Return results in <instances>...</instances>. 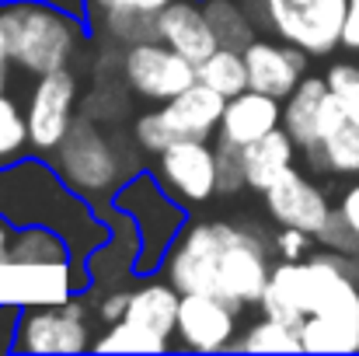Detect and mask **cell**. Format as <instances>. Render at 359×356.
Masks as SVG:
<instances>
[{
  "instance_id": "obj_1",
  "label": "cell",
  "mask_w": 359,
  "mask_h": 356,
  "mask_svg": "<svg viewBox=\"0 0 359 356\" xmlns=\"http://www.w3.org/2000/svg\"><path fill=\"white\" fill-rule=\"evenodd\" d=\"M269 248L272 241L262 235V228L231 220H189L168 248L161 272L182 294H213L244 311L258 304L269 286Z\"/></svg>"
},
{
  "instance_id": "obj_2",
  "label": "cell",
  "mask_w": 359,
  "mask_h": 356,
  "mask_svg": "<svg viewBox=\"0 0 359 356\" xmlns=\"http://www.w3.org/2000/svg\"><path fill=\"white\" fill-rule=\"evenodd\" d=\"M0 217L11 228L42 224L60 231L74 258H88L109 241L102 210L74 192L46 154L0 164Z\"/></svg>"
},
{
  "instance_id": "obj_3",
  "label": "cell",
  "mask_w": 359,
  "mask_h": 356,
  "mask_svg": "<svg viewBox=\"0 0 359 356\" xmlns=\"http://www.w3.org/2000/svg\"><path fill=\"white\" fill-rule=\"evenodd\" d=\"M140 147L126 143L105 129V122L91 119L88 112L74 119L70 133L60 140V147L49 154L53 168L67 178L74 192L91 199L95 206L112 203L129 175L140 171Z\"/></svg>"
},
{
  "instance_id": "obj_4",
  "label": "cell",
  "mask_w": 359,
  "mask_h": 356,
  "mask_svg": "<svg viewBox=\"0 0 359 356\" xmlns=\"http://www.w3.org/2000/svg\"><path fill=\"white\" fill-rule=\"evenodd\" d=\"M0 18L7 28V46H11L14 67L32 77L70 67L88 39L84 14L60 7V4H46V0L0 4Z\"/></svg>"
},
{
  "instance_id": "obj_5",
  "label": "cell",
  "mask_w": 359,
  "mask_h": 356,
  "mask_svg": "<svg viewBox=\"0 0 359 356\" xmlns=\"http://www.w3.org/2000/svg\"><path fill=\"white\" fill-rule=\"evenodd\" d=\"M112 203L122 206L126 213H133L140 237H143V251H140V265H136V276H147V272H157L168 248L175 244V237L185 231V203H178L161 182L154 171H136L122 182V189L112 196Z\"/></svg>"
},
{
  "instance_id": "obj_6",
  "label": "cell",
  "mask_w": 359,
  "mask_h": 356,
  "mask_svg": "<svg viewBox=\"0 0 359 356\" xmlns=\"http://www.w3.org/2000/svg\"><path fill=\"white\" fill-rule=\"evenodd\" d=\"M227 109V98L213 91L210 84L196 81L171 102H164L154 112H143L133 122V143L143 154H161L175 140H213L220 129V119Z\"/></svg>"
},
{
  "instance_id": "obj_7",
  "label": "cell",
  "mask_w": 359,
  "mask_h": 356,
  "mask_svg": "<svg viewBox=\"0 0 359 356\" xmlns=\"http://www.w3.org/2000/svg\"><path fill=\"white\" fill-rule=\"evenodd\" d=\"M18 353H84L95 350L91 308L84 294H67L56 304H21Z\"/></svg>"
},
{
  "instance_id": "obj_8",
  "label": "cell",
  "mask_w": 359,
  "mask_h": 356,
  "mask_svg": "<svg viewBox=\"0 0 359 356\" xmlns=\"http://www.w3.org/2000/svg\"><path fill=\"white\" fill-rule=\"evenodd\" d=\"M349 0H269V32L307 56H332L342 46Z\"/></svg>"
},
{
  "instance_id": "obj_9",
  "label": "cell",
  "mask_w": 359,
  "mask_h": 356,
  "mask_svg": "<svg viewBox=\"0 0 359 356\" xmlns=\"http://www.w3.org/2000/svg\"><path fill=\"white\" fill-rule=\"evenodd\" d=\"M122 81L136 98L164 105L185 88H192L199 74H196V63L182 56L178 49H171L161 39H147L122 49Z\"/></svg>"
},
{
  "instance_id": "obj_10",
  "label": "cell",
  "mask_w": 359,
  "mask_h": 356,
  "mask_svg": "<svg viewBox=\"0 0 359 356\" xmlns=\"http://www.w3.org/2000/svg\"><path fill=\"white\" fill-rule=\"evenodd\" d=\"M77 102H81V84H77V74L70 67L35 77L28 105H25L28 136H32L35 154L49 157L60 147V140L70 133V126L77 119Z\"/></svg>"
},
{
  "instance_id": "obj_11",
  "label": "cell",
  "mask_w": 359,
  "mask_h": 356,
  "mask_svg": "<svg viewBox=\"0 0 359 356\" xmlns=\"http://www.w3.org/2000/svg\"><path fill=\"white\" fill-rule=\"evenodd\" d=\"M157 182L185 206L217 196V147L210 140H175L154 161Z\"/></svg>"
},
{
  "instance_id": "obj_12",
  "label": "cell",
  "mask_w": 359,
  "mask_h": 356,
  "mask_svg": "<svg viewBox=\"0 0 359 356\" xmlns=\"http://www.w3.org/2000/svg\"><path fill=\"white\" fill-rule=\"evenodd\" d=\"M238 315L224 297L213 294H182L178 304V325H175V346L189 353H224L238 343Z\"/></svg>"
},
{
  "instance_id": "obj_13",
  "label": "cell",
  "mask_w": 359,
  "mask_h": 356,
  "mask_svg": "<svg viewBox=\"0 0 359 356\" xmlns=\"http://www.w3.org/2000/svg\"><path fill=\"white\" fill-rule=\"evenodd\" d=\"M265 206H269V217L279 228H300L314 237L325 231V224L335 210L328 203L325 189L314 185L304 171H297V164L272 182V189L265 192Z\"/></svg>"
},
{
  "instance_id": "obj_14",
  "label": "cell",
  "mask_w": 359,
  "mask_h": 356,
  "mask_svg": "<svg viewBox=\"0 0 359 356\" xmlns=\"http://www.w3.org/2000/svg\"><path fill=\"white\" fill-rule=\"evenodd\" d=\"M307 53L283 42V39H255L244 49V63H248V84L255 91H265L279 102H286L297 84L307 77Z\"/></svg>"
},
{
  "instance_id": "obj_15",
  "label": "cell",
  "mask_w": 359,
  "mask_h": 356,
  "mask_svg": "<svg viewBox=\"0 0 359 356\" xmlns=\"http://www.w3.org/2000/svg\"><path fill=\"white\" fill-rule=\"evenodd\" d=\"M105 224H109V241L88 255V272H91V283H109V286H119L122 279L136 276V265H140V251H143V237L140 228L133 220V213H126L116 203H102L98 206Z\"/></svg>"
},
{
  "instance_id": "obj_16",
  "label": "cell",
  "mask_w": 359,
  "mask_h": 356,
  "mask_svg": "<svg viewBox=\"0 0 359 356\" xmlns=\"http://www.w3.org/2000/svg\"><path fill=\"white\" fill-rule=\"evenodd\" d=\"M283 126V102L265 95V91H241L234 98H227V109H224V119H220V129H217V140L231 143L244 150L248 143L262 140L265 133L279 129Z\"/></svg>"
},
{
  "instance_id": "obj_17",
  "label": "cell",
  "mask_w": 359,
  "mask_h": 356,
  "mask_svg": "<svg viewBox=\"0 0 359 356\" xmlns=\"http://www.w3.org/2000/svg\"><path fill=\"white\" fill-rule=\"evenodd\" d=\"M157 39L168 42L171 49H178L182 56H189L192 63H203L210 53L220 49L206 11L199 0H175L157 14Z\"/></svg>"
},
{
  "instance_id": "obj_18",
  "label": "cell",
  "mask_w": 359,
  "mask_h": 356,
  "mask_svg": "<svg viewBox=\"0 0 359 356\" xmlns=\"http://www.w3.org/2000/svg\"><path fill=\"white\" fill-rule=\"evenodd\" d=\"M258 308H262V315H269L290 329H300L311 315L307 290H304V262L279 258L272 265V276H269V286H265Z\"/></svg>"
},
{
  "instance_id": "obj_19",
  "label": "cell",
  "mask_w": 359,
  "mask_h": 356,
  "mask_svg": "<svg viewBox=\"0 0 359 356\" xmlns=\"http://www.w3.org/2000/svg\"><path fill=\"white\" fill-rule=\"evenodd\" d=\"M297 140L279 126V129H272V133H265L262 140H255V143H248L244 150H241V157H244V182H248V189L251 192H258V196H265L269 189H272V182L283 175V171H290L293 168V161H297Z\"/></svg>"
},
{
  "instance_id": "obj_20",
  "label": "cell",
  "mask_w": 359,
  "mask_h": 356,
  "mask_svg": "<svg viewBox=\"0 0 359 356\" xmlns=\"http://www.w3.org/2000/svg\"><path fill=\"white\" fill-rule=\"evenodd\" d=\"M178 304H182V290L168 279H147L129 294V308H126V322L150 329L164 339H175V325H178Z\"/></svg>"
},
{
  "instance_id": "obj_21",
  "label": "cell",
  "mask_w": 359,
  "mask_h": 356,
  "mask_svg": "<svg viewBox=\"0 0 359 356\" xmlns=\"http://www.w3.org/2000/svg\"><path fill=\"white\" fill-rule=\"evenodd\" d=\"M70 262H74V251H70L67 237L60 231L42 228V224L14 228L7 265H18V269H67Z\"/></svg>"
},
{
  "instance_id": "obj_22",
  "label": "cell",
  "mask_w": 359,
  "mask_h": 356,
  "mask_svg": "<svg viewBox=\"0 0 359 356\" xmlns=\"http://www.w3.org/2000/svg\"><path fill=\"white\" fill-rule=\"evenodd\" d=\"M328 95H332L328 77H304L297 91L283 102V129L297 140L300 150L318 140V122H321V109Z\"/></svg>"
},
{
  "instance_id": "obj_23",
  "label": "cell",
  "mask_w": 359,
  "mask_h": 356,
  "mask_svg": "<svg viewBox=\"0 0 359 356\" xmlns=\"http://www.w3.org/2000/svg\"><path fill=\"white\" fill-rule=\"evenodd\" d=\"M304 157H307V168L311 171L359 178V126L346 119L332 136H325L314 147H304Z\"/></svg>"
},
{
  "instance_id": "obj_24",
  "label": "cell",
  "mask_w": 359,
  "mask_h": 356,
  "mask_svg": "<svg viewBox=\"0 0 359 356\" xmlns=\"http://www.w3.org/2000/svg\"><path fill=\"white\" fill-rule=\"evenodd\" d=\"M203 11H206V21L224 49L244 53L258 39V25L251 21V14L244 11L241 0H203Z\"/></svg>"
},
{
  "instance_id": "obj_25",
  "label": "cell",
  "mask_w": 359,
  "mask_h": 356,
  "mask_svg": "<svg viewBox=\"0 0 359 356\" xmlns=\"http://www.w3.org/2000/svg\"><path fill=\"white\" fill-rule=\"evenodd\" d=\"M300 343H304V353H356L359 325L356 322L307 315V322L300 325Z\"/></svg>"
},
{
  "instance_id": "obj_26",
  "label": "cell",
  "mask_w": 359,
  "mask_h": 356,
  "mask_svg": "<svg viewBox=\"0 0 359 356\" xmlns=\"http://www.w3.org/2000/svg\"><path fill=\"white\" fill-rule=\"evenodd\" d=\"M234 350L241 353H304V343H300V329H290V325L262 315L248 329H241Z\"/></svg>"
},
{
  "instance_id": "obj_27",
  "label": "cell",
  "mask_w": 359,
  "mask_h": 356,
  "mask_svg": "<svg viewBox=\"0 0 359 356\" xmlns=\"http://www.w3.org/2000/svg\"><path fill=\"white\" fill-rule=\"evenodd\" d=\"M196 74L203 84H210L213 91H220L224 98H234L241 91H248V63H244V53L241 49H217L210 53L203 63H196Z\"/></svg>"
},
{
  "instance_id": "obj_28",
  "label": "cell",
  "mask_w": 359,
  "mask_h": 356,
  "mask_svg": "<svg viewBox=\"0 0 359 356\" xmlns=\"http://www.w3.org/2000/svg\"><path fill=\"white\" fill-rule=\"evenodd\" d=\"M171 346H175V339H164V336H157L150 329H140V325H133L126 318L109 325L95 339V350H102V353H109V350H119V353H168Z\"/></svg>"
},
{
  "instance_id": "obj_29",
  "label": "cell",
  "mask_w": 359,
  "mask_h": 356,
  "mask_svg": "<svg viewBox=\"0 0 359 356\" xmlns=\"http://www.w3.org/2000/svg\"><path fill=\"white\" fill-rule=\"evenodd\" d=\"M28 147H32L28 112L7 91H0V164H11V161L25 157Z\"/></svg>"
},
{
  "instance_id": "obj_30",
  "label": "cell",
  "mask_w": 359,
  "mask_h": 356,
  "mask_svg": "<svg viewBox=\"0 0 359 356\" xmlns=\"http://www.w3.org/2000/svg\"><path fill=\"white\" fill-rule=\"evenodd\" d=\"M325 77H328L332 95L342 102L346 119L359 126V63H353V60H339V63L328 67Z\"/></svg>"
},
{
  "instance_id": "obj_31",
  "label": "cell",
  "mask_w": 359,
  "mask_h": 356,
  "mask_svg": "<svg viewBox=\"0 0 359 356\" xmlns=\"http://www.w3.org/2000/svg\"><path fill=\"white\" fill-rule=\"evenodd\" d=\"M241 189H248L244 182V157L238 147L217 140V196H238Z\"/></svg>"
},
{
  "instance_id": "obj_32",
  "label": "cell",
  "mask_w": 359,
  "mask_h": 356,
  "mask_svg": "<svg viewBox=\"0 0 359 356\" xmlns=\"http://www.w3.org/2000/svg\"><path fill=\"white\" fill-rule=\"evenodd\" d=\"M168 4H175V0H84V18L95 21V18L116 14V11H129V14H161Z\"/></svg>"
},
{
  "instance_id": "obj_33",
  "label": "cell",
  "mask_w": 359,
  "mask_h": 356,
  "mask_svg": "<svg viewBox=\"0 0 359 356\" xmlns=\"http://www.w3.org/2000/svg\"><path fill=\"white\" fill-rule=\"evenodd\" d=\"M318 241H321L325 248H332V251H342V255L359 258V235L346 224V217H342L339 210H332V217H328L325 231L318 235Z\"/></svg>"
},
{
  "instance_id": "obj_34",
  "label": "cell",
  "mask_w": 359,
  "mask_h": 356,
  "mask_svg": "<svg viewBox=\"0 0 359 356\" xmlns=\"http://www.w3.org/2000/svg\"><path fill=\"white\" fill-rule=\"evenodd\" d=\"M311 237L307 231H300V228H283L279 235L272 237V248L279 251V258H293V262H304V255H307V248H311Z\"/></svg>"
},
{
  "instance_id": "obj_35",
  "label": "cell",
  "mask_w": 359,
  "mask_h": 356,
  "mask_svg": "<svg viewBox=\"0 0 359 356\" xmlns=\"http://www.w3.org/2000/svg\"><path fill=\"white\" fill-rule=\"evenodd\" d=\"M129 294H133V290H126V286H109V294L98 301V318H102L105 325H116V322H122V318H126Z\"/></svg>"
},
{
  "instance_id": "obj_36",
  "label": "cell",
  "mask_w": 359,
  "mask_h": 356,
  "mask_svg": "<svg viewBox=\"0 0 359 356\" xmlns=\"http://www.w3.org/2000/svg\"><path fill=\"white\" fill-rule=\"evenodd\" d=\"M18 318H21V308H7L0 304V353L14 350V339H18Z\"/></svg>"
},
{
  "instance_id": "obj_37",
  "label": "cell",
  "mask_w": 359,
  "mask_h": 356,
  "mask_svg": "<svg viewBox=\"0 0 359 356\" xmlns=\"http://www.w3.org/2000/svg\"><path fill=\"white\" fill-rule=\"evenodd\" d=\"M335 210L346 217V224L359 235V178L346 189V192H342V199H339V206H335Z\"/></svg>"
},
{
  "instance_id": "obj_38",
  "label": "cell",
  "mask_w": 359,
  "mask_h": 356,
  "mask_svg": "<svg viewBox=\"0 0 359 356\" xmlns=\"http://www.w3.org/2000/svg\"><path fill=\"white\" fill-rule=\"evenodd\" d=\"M342 49L359 53V0H349V18H346V32H342Z\"/></svg>"
},
{
  "instance_id": "obj_39",
  "label": "cell",
  "mask_w": 359,
  "mask_h": 356,
  "mask_svg": "<svg viewBox=\"0 0 359 356\" xmlns=\"http://www.w3.org/2000/svg\"><path fill=\"white\" fill-rule=\"evenodd\" d=\"M14 60H11V46H7V28L0 18V91H7V74H11Z\"/></svg>"
},
{
  "instance_id": "obj_40",
  "label": "cell",
  "mask_w": 359,
  "mask_h": 356,
  "mask_svg": "<svg viewBox=\"0 0 359 356\" xmlns=\"http://www.w3.org/2000/svg\"><path fill=\"white\" fill-rule=\"evenodd\" d=\"M241 4L251 14V21L258 25V32H269V0H241Z\"/></svg>"
},
{
  "instance_id": "obj_41",
  "label": "cell",
  "mask_w": 359,
  "mask_h": 356,
  "mask_svg": "<svg viewBox=\"0 0 359 356\" xmlns=\"http://www.w3.org/2000/svg\"><path fill=\"white\" fill-rule=\"evenodd\" d=\"M11 237H14V228L0 217V265L7 262V251H11Z\"/></svg>"
},
{
  "instance_id": "obj_42",
  "label": "cell",
  "mask_w": 359,
  "mask_h": 356,
  "mask_svg": "<svg viewBox=\"0 0 359 356\" xmlns=\"http://www.w3.org/2000/svg\"><path fill=\"white\" fill-rule=\"evenodd\" d=\"M0 4H11V0H0ZM46 4H60V7H70V11L84 14V0H46Z\"/></svg>"
},
{
  "instance_id": "obj_43",
  "label": "cell",
  "mask_w": 359,
  "mask_h": 356,
  "mask_svg": "<svg viewBox=\"0 0 359 356\" xmlns=\"http://www.w3.org/2000/svg\"><path fill=\"white\" fill-rule=\"evenodd\" d=\"M199 4H203V0H199Z\"/></svg>"
}]
</instances>
